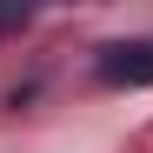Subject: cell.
Listing matches in <instances>:
<instances>
[{
  "label": "cell",
  "instance_id": "obj_1",
  "mask_svg": "<svg viewBox=\"0 0 153 153\" xmlns=\"http://www.w3.org/2000/svg\"><path fill=\"white\" fill-rule=\"evenodd\" d=\"M93 80L100 87H153V33H126L93 47Z\"/></svg>",
  "mask_w": 153,
  "mask_h": 153
},
{
  "label": "cell",
  "instance_id": "obj_2",
  "mask_svg": "<svg viewBox=\"0 0 153 153\" xmlns=\"http://www.w3.org/2000/svg\"><path fill=\"white\" fill-rule=\"evenodd\" d=\"M27 27H33V13H20V7L0 13V40H7V33H27Z\"/></svg>",
  "mask_w": 153,
  "mask_h": 153
}]
</instances>
